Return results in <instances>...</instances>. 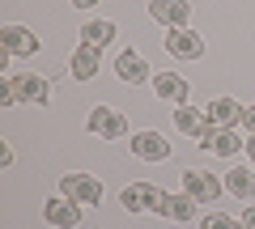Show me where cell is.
<instances>
[{"label": "cell", "mask_w": 255, "mask_h": 229, "mask_svg": "<svg viewBox=\"0 0 255 229\" xmlns=\"http://www.w3.org/2000/svg\"><path fill=\"white\" fill-rule=\"evenodd\" d=\"M226 191L238 195V200H255V170H243V165H234L226 174Z\"/></svg>", "instance_id": "ac0fdd59"}, {"label": "cell", "mask_w": 255, "mask_h": 229, "mask_svg": "<svg viewBox=\"0 0 255 229\" xmlns=\"http://www.w3.org/2000/svg\"><path fill=\"white\" fill-rule=\"evenodd\" d=\"M9 165H13V145L0 140V170H9Z\"/></svg>", "instance_id": "7402d4cb"}, {"label": "cell", "mask_w": 255, "mask_h": 229, "mask_svg": "<svg viewBox=\"0 0 255 229\" xmlns=\"http://www.w3.org/2000/svg\"><path fill=\"white\" fill-rule=\"evenodd\" d=\"M149 13H153V21H162L166 30L187 26V17H191L187 0H153V4H149Z\"/></svg>", "instance_id": "4fadbf2b"}, {"label": "cell", "mask_w": 255, "mask_h": 229, "mask_svg": "<svg viewBox=\"0 0 255 229\" xmlns=\"http://www.w3.org/2000/svg\"><path fill=\"white\" fill-rule=\"evenodd\" d=\"M153 93L162 102H174V106H187V93H191V85L183 81L179 73H157L153 76Z\"/></svg>", "instance_id": "7c38bea8"}, {"label": "cell", "mask_w": 255, "mask_h": 229, "mask_svg": "<svg viewBox=\"0 0 255 229\" xmlns=\"http://www.w3.org/2000/svg\"><path fill=\"white\" fill-rule=\"evenodd\" d=\"M204 115H209V123H217V128H234V123H243V106H238L234 98H213Z\"/></svg>", "instance_id": "e0dca14e"}, {"label": "cell", "mask_w": 255, "mask_h": 229, "mask_svg": "<svg viewBox=\"0 0 255 229\" xmlns=\"http://www.w3.org/2000/svg\"><path fill=\"white\" fill-rule=\"evenodd\" d=\"M238 221H243V229H255V208H247V212H243Z\"/></svg>", "instance_id": "cb8c5ba5"}, {"label": "cell", "mask_w": 255, "mask_h": 229, "mask_svg": "<svg viewBox=\"0 0 255 229\" xmlns=\"http://www.w3.org/2000/svg\"><path fill=\"white\" fill-rule=\"evenodd\" d=\"M204 128H209V115H204V110H196V106H174V132L200 140Z\"/></svg>", "instance_id": "9a60e30c"}, {"label": "cell", "mask_w": 255, "mask_h": 229, "mask_svg": "<svg viewBox=\"0 0 255 229\" xmlns=\"http://www.w3.org/2000/svg\"><path fill=\"white\" fill-rule=\"evenodd\" d=\"M115 76L128 85H140V81H153V73H149V60L140 51H119L115 55Z\"/></svg>", "instance_id": "8992f818"}, {"label": "cell", "mask_w": 255, "mask_h": 229, "mask_svg": "<svg viewBox=\"0 0 255 229\" xmlns=\"http://www.w3.org/2000/svg\"><path fill=\"white\" fill-rule=\"evenodd\" d=\"M243 153L251 157V165H255V136H251V140H243Z\"/></svg>", "instance_id": "d4e9b609"}, {"label": "cell", "mask_w": 255, "mask_h": 229, "mask_svg": "<svg viewBox=\"0 0 255 229\" xmlns=\"http://www.w3.org/2000/svg\"><path fill=\"white\" fill-rule=\"evenodd\" d=\"M85 128H90L94 136H102V140H124L128 136V119L119 110H111V106H94L90 119H85Z\"/></svg>", "instance_id": "277c9868"}, {"label": "cell", "mask_w": 255, "mask_h": 229, "mask_svg": "<svg viewBox=\"0 0 255 229\" xmlns=\"http://www.w3.org/2000/svg\"><path fill=\"white\" fill-rule=\"evenodd\" d=\"M166 51L174 60H204V38L196 30L179 26V30H166Z\"/></svg>", "instance_id": "5b68a950"}, {"label": "cell", "mask_w": 255, "mask_h": 229, "mask_svg": "<svg viewBox=\"0 0 255 229\" xmlns=\"http://www.w3.org/2000/svg\"><path fill=\"white\" fill-rule=\"evenodd\" d=\"M43 217L51 221L55 229H73L77 221H81V204L68 200V195H51V200L43 204Z\"/></svg>", "instance_id": "ba28073f"}, {"label": "cell", "mask_w": 255, "mask_h": 229, "mask_svg": "<svg viewBox=\"0 0 255 229\" xmlns=\"http://www.w3.org/2000/svg\"><path fill=\"white\" fill-rule=\"evenodd\" d=\"M98 68H102V51L90 47V43H81L73 55H68V73H73V81H94Z\"/></svg>", "instance_id": "52a82bcc"}, {"label": "cell", "mask_w": 255, "mask_h": 229, "mask_svg": "<svg viewBox=\"0 0 255 229\" xmlns=\"http://www.w3.org/2000/svg\"><path fill=\"white\" fill-rule=\"evenodd\" d=\"M119 204H124L128 212H162L166 208V191L157 183H128L124 191H119Z\"/></svg>", "instance_id": "6da1fadb"}, {"label": "cell", "mask_w": 255, "mask_h": 229, "mask_svg": "<svg viewBox=\"0 0 255 229\" xmlns=\"http://www.w3.org/2000/svg\"><path fill=\"white\" fill-rule=\"evenodd\" d=\"M200 145L209 149V153H217V157H234L238 149H243V140H238L234 128H217V123H209L204 136H200Z\"/></svg>", "instance_id": "9c48e42d"}, {"label": "cell", "mask_w": 255, "mask_h": 229, "mask_svg": "<svg viewBox=\"0 0 255 229\" xmlns=\"http://www.w3.org/2000/svg\"><path fill=\"white\" fill-rule=\"evenodd\" d=\"M200 221H204V229H243V221L226 217V212H213V217H200Z\"/></svg>", "instance_id": "ffe728a7"}, {"label": "cell", "mask_w": 255, "mask_h": 229, "mask_svg": "<svg viewBox=\"0 0 255 229\" xmlns=\"http://www.w3.org/2000/svg\"><path fill=\"white\" fill-rule=\"evenodd\" d=\"M13 85H17L21 102H38V106H43V102L51 98V85H47V76H38V73H17Z\"/></svg>", "instance_id": "5bb4252c"}, {"label": "cell", "mask_w": 255, "mask_h": 229, "mask_svg": "<svg viewBox=\"0 0 255 229\" xmlns=\"http://www.w3.org/2000/svg\"><path fill=\"white\" fill-rule=\"evenodd\" d=\"M77 9H94V4H98V0H73Z\"/></svg>", "instance_id": "484cf974"}, {"label": "cell", "mask_w": 255, "mask_h": 229, "mask_svg": "<svg viewBox=\"0 0 255 229\" xmlns=\"http://www.w3.org/2000/svg\"><path fill=\"white\" fill-rule=\"evenodd\" d=\"M183 191H187L196 204H213L221 191H226V178L209 174V170H187V174H183Z\"/></svg>", "instance_id": "3957f363"}, {"label": "cell", "mask_w": 255, "mask_h": 229, "mask_svg": "<svg viewBox=\"0 0 255 229\" xmlns=\"http://www.w3.org/2000/svg\"><path fill=\"white\" fill-rule=\"evenodd\" d=\"M115 34H119V30H115V21H111V17H90V21L81 26V43L98 47V51L115 43Z\"/></svg>", "instance_id": "2e32d148"}, {"label": "cell", "mask_w": 255, "mask_h": 229, "mask_svg": "<svg viewBox=\"0 0 255 229\" xmlns=\"http://www.w3.org/2000/svg\"><path fill=\"white\" fill-rule=\"evenodd\" d=\"M60 195L77 200L81 208H98V204H102V183L94 174H64L60 178Z\"/></svg>", "instance_id": "7a4b0ae2"}, {"label": "cell", "mask_w": 255, "mask_h": 229, "mask_svg": "<svg viewBox=\"0 0 255 229\" xmlns=\"http://www.w3.org/2000/svg\"><path fill=\"white\" fill-rule=\"evenodd\" d=\"M0 47H4L9 55H34L43 43H38V34L26 30V26H4L0 30Z\"/></svg>", "instance_id": "8fae6325"}, {"label": "cell", "mask_w": 255, "mask_h": 229, "mask_svg": "<svg viewBox=\"0 0 255 229\" xmlns=\"http://www.w3.org/2000/svg\"><path fill=\"white\" fill-rule=\"evenodd\" d=\"M132 153H136L140 161H166V157H170V140H166L162 132H136V136H132Z\"/></svg>", "instance_id": "30bf717a"}, {"label": "cell", "mask_w": 255, "mask_h": 229, "mask_svg": "<svg viewBox=\"0 0 255 229\" xmlns=\"http://www.w3.org/2000/svg\"><path fill=\"white\" fill-rule=\"evenodd\" d=\"M243 128L255 136V106H243Z\"/></svg>", "instance_id": "603a6c76"}, {"label": "cell", "mask_w": 255, "mask_h": 229, "mask_svg": "<svg viewBox=\"0 0 255 229\" xmlns=\"http://www.w3.org/2000/svg\"><path fill=\"white\" fill-rule=\"evenodd\" d=\"M17 85H13V76H4V81H0V106H17Z\"/></svg>", "instance_id": "44dd1931"}, {"label": "cell", "mask_w": 255, "mask_h": 229, "mask_svg": "<svg viewBox=\"0 0 255 229\" xmlns=\"http://www.w3.org/2000/svg\"><path fill=\"white\" fill-rule=\"evenodd\" d=\"M162 217H170V221H196V200H191L187 191H183V195H166Z\"/></svg>", "instance_id": "d6986e66"}]
</instances>
